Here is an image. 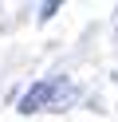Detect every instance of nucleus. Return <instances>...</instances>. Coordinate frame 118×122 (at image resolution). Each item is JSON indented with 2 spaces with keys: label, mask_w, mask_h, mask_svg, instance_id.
Instances as JSON below:
<instances>
[{
  "label": "nucleus",
  "mask_w": 118,
  "mask_h": 122,
  "mask_svg": "<svg viewBox=\"0 0 118 122\" xmlns=\"http://www.w3.org/2000/svg\"><path fill=\"white\" fill-rule=\"evenodd\" d=\"M55 12H59V4H55V0H51V4H43V8H39V20H51Z\"/></svg>",
  "instance_id": "nucleus-2"
},
{
  "label": "nucleus",
  "mask_w": 118,
  "mask_h": 122,
  "mask_svg": "<svg viewBox=\"0 0 118 122\" xmlns=\"http://www.w3.org/2000/svg\"><path fill=\"white\" fill-rule=\"evenodd\" d=\"M59 87H63L59 79L36 83V87L20 98V114H31V110H59V98H55V95H59Z\"/></svg>",
  "instance_id": "nucleus-1"
}]
</instances>
